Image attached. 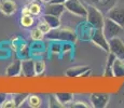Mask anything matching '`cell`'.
Listing matches in <instances>:
<instances>
[{"mask_svg":"<svg viewBox=\"0 0 124 108\" xmlns=\"http://www.w3.org/2000/svg\"><path fill=\"white\" fill-rule=\"evenodd\" d=\"M46 38L53 41H63V42H71L75 43L77 41V33L73 30L65 28V29H51V32L46 33Z\"/></svg>","mask_w":124,"mask_h":108,"instance_id":"obj_1","label":"cell"},{"mask_svg":"<svg viewBox=\"0 0 124 108\" xmlns=\"http://www.w3.org/2000/svg\"><path fill=\"white\" fill-rule=\"evenodd\" d=\"M86 10H87V14H86V21L87 23L91 25L92 28H102L104 27V23H105V16L104 13L97 9L96 7L87 4L86 6Z\"/></svg>","mask_w":124,"mask_h":108,"instance_id":"obj_2","label":"cell"},{"mask_svg":"<svg viewBox=\"0 0 124 108\" xmlns=\"http://www.w3.org/2000/svg\"><path fill=\"white\" fill-rule=\"evenodd\" d=\"M91 40L94 44L99 47L102 51L109 53V42L104 33L102 28H92L91 32Z\"/></svg>","mask_w":124,"mask_h":108,"instance_id":"obj_3","label":"cell"},{"mask_svg":"<svg viewBox=\"0 0 124 108\" xmlns=\"http://www.w3.org/2000/svg\"><path fill=\"white\" fill-rule=\"evenodd\" d=\"M65 9L72 13L73 15H77L79 17H86L87 10L86 7L80 1V0H67L64 3Z\"/></svg>","mask_w":124,"mask_h":108,"instance_id":"obj_4","label":"cell"},{"mask_svg":"<svg viewBox=\"0 0 124 108\" xmlns=\"http://www.w3.org/2000/svg\"><path fill=\"white\" fill-rule=\"evenodd\" d=\"M123 27L120 26L118 23H116L114 21H112L109 17H105V23H104V27H102V30H104V33L106 36L107 39H111V38L118 37V35L122 32Z\"/></svg>","mask_w":124,"mask_h":108,"instance_id":"obj_5","label":"cell"},{"mask_svg":"<svg viewBox=\"0 0 124 108\" xmlns=\"http://www.w3.org/2000/svg\"><path fill=\"white\" fill-rule=\"evenodd\" d=\"M109 52L113 53L118 58L124 61V42L119 37H114L108 40Z\"/></svg>","mask_w":124,"mask_h":108,"instance_id":"obj_6","label":"cell"},{"mask_svg":"<svg viewBox=\"0 0 124 108\" xmlns=\"http://www.w3.org/2000/svg\"><path fill=\"white\" fill-rule=\"evenodd\" d=\"M110 100V96L107 93H93L90 96L91 106L94 108H105L107 107Z\"/></svg>","mask_w":124,"mask_h":108,"instance_id":"obj_7","label":"cell"},{"mask_svg":"<svg viewBox=\"0 0 124 108\" xmlns=\"http://www.w3.org/2000/svg\"><path fill=\"white\" fill-rule=\"evenodd\" d=\"M87 4L96 7L97 9H99L102 13H108V11L111 8H113L116 4L118 0H84Z\"/></svg>","mask_w":124,"mask_h":108,"instance_id":"obj_8","label":"cell"},{"mask_svg":"<svg viewBox=\"0 0 124 108\" xmlns=\"http://www.w3.org/2000/svg\"><path fill=\"white\" fill-rule=\"evenodd\" d=\"M107 17L111 18L124 28V8L122 7L114 6L113 8H111L107 13Z\"/></svg>","mask_w":124,"mask_h":108,"instance_id":"obj_9","label":"cell"},{"mask_svg":"<svg viewBox=\"0 0 124 108\" xmlns=\"http://www.w3.org/2000/svg\"><path fill=\"white\" fill-rule=\"evenodd\" d=\"M22 75L26 78H32L36 76L34 59L27 58L22 61Z\"/></svg>","mask_w":124,"mask_h":108,"instance_id":"obj_10","label":"cell"},{"mask_svg":"<svg viewBox=\"0 0 124 108\" xmlns=\"http://www.w3.org/2000/svg\"><path fill=\"white\" fill-rule=\"evenodd\" d=\"M17 10V6L13 0H0V11L7 16L13 15Z\"/></svg>","mask_w":124,"mask_h":108,"instance_id":"obj_11","label":"cell"},{"mask_svg":"<svg viewBox=\"0 0 124 108\" xmlns=\"http://www.w3.org/2000/svg\"><path fill=\"white\" fill-rule=\"evenodd\" d=\"M65 11V6L62 3H52L49 2L46 6L44 7V14H51V15H55L61 17V15Z\"/></svg>","mask_w":124,"mask_h":108,"instance_id":"obj_12","label":"cell"},{"mask_svg":"<svg viewBox=\"0 0 124 108\" xmlns=\"http://www.w3.org/2000/svg\"><path fill=\"white\" fill-rule=\"evenodd\" d=\"M90 71V67L86 65H83V66H75V67H70L66 70L65 75L68 78H77V77L84 76L86 73Z\"/></svg>","mask_w":124,"mask_h":108,"instance_id":"obj_13","label":"cell"},{"mask_svg":"<svg viewBox=\"0 0 124 108\" xmlns=\"http://www.w3.org/2000/svg\"><path fill=\"white\" fill-rule=\"evenodd\" d=\"M22 74V61L15 59L10 66L7 68L6 75L8 77H17Z\"/></svg>","mask_w":124,"mask_h":108,"instance_id":"obj_14","label":"cell"},{"mask_svg":"<svg viewBox=\"0 0 124 108\" xmlns=\"http://www.w3.org/2000/svg\"><path fill=\"white\" fill-rule=\"evenodd\" d=\"M112 74L113 77L116 78H124V61L116 57L114 59V63L112 66Z\"/></svg>","mask_w":124,"mask_h":108,"instance_id":"obj_15","label":"cell"},{"mask_svg":"<svg viewBox=\"0 0 124 108\" xmlns=\"http://www.w3.org/2000/svg\"><path fill=\"white\" fill-rule=\"evenodd\" d=\"M116 58V56L113 53L109 52L108 53V57H107V63H106V67H105V71H104V76L105 77H113L112 74V66L114 63V59Z\"/></svg>","mask_w":124,"mask_h":108,"instance_id":"obj_16","label":"cell"},{"mask_svg":"<svg viewBox=\"0 0 124 108\" xmlns=\"http://www.w3.org/2000/svg\"><path fill=\"white\" fill-rule=\"evenodd\" d=\"M43 21L49 24V26L52 29H56V28L61 27V20L58 16L51 15V14H44L43 15Z\"/></svg>","mask_w":124,"mask_h":108,"instance_id":"obj_17","label":"cell"},{"mask_svg":"<svg viewBox=\"0 0 124 108\" xmlns=\"http://www.w3.org/2000/svg\"><path fill=\"white\" fill-rule=\"evenodd\" d=\"M55 96H56V98L59 100V103H61V104L63 105L64 107L67 106L69 103H71L73 100V95L71 94V93H69V92L56 93Z\"/></svg>","mask_w":124,"mask_h":108,"instance_id":"obj_18","label":"cell"},{"mask_svg":"<svg viewBox=\"0 0 124 108\" xmlns=\"http://www.w3.org/2000/svg\"><path fill=\"white\" fill-rule=\"evenodd\" d=\"M32 16L34 15H31V14H22V16H21V25H22V27L29 28L34 25L35 20Z\"/></svg>","mask_w":124,"mask_h":108,"instance_id":"obj_19","label":"cell"},{"mask_svg":"<svg viewBox=\"0 0 124 108\" xmlns=\"http://www.w3.org/2000/svg\"><path fill=\"white\" fill-rule=\"evenodd\" d=\"M28 96H29V94H27V93H18V94L12 95V98H13L14 103H15V106L20 107V106H22V104L25 100H27Z\"/></svg>","mask_w":124,"mask_h":108,"instance_id":"obj_20","label":"cell"},{"mask_svg":"<svg viewBox=\"0 0 124 108\" xmlns=\"http://www.w3.org/2000/svg\"><path fill=\"white\" fill-rule=\"evenodd\" d=\"M27 102H28V106L31 108H38L41 106V98L38 95L30 94L27 98Z\"/></svg>","mask_w":124,"mask_h":108,"instance_id":"obj_21","label":"cell"},{"mask_svg":"<svg viewBox=\"0 0 124 108\" xmlns=\"http://www.w3.org/2000/svg\"><path fill=\"white\" fill-rule=\"evenodd\" d=\"M44 36L45 35L38 27L31 29V32H30V37H31V39L35 40V41H40V40H42L44 38Z\"/></svg>","mask_w":124,"mask_h":108,"instance_id":"obj_22","label":"cell"},{"mask_svg":"<svg viewBox=\"0 0 124 108\" xmlns=\"http://www.w3.org/2000/svg\"><path fill=\"white\" fill-rule=\"evenodd\" d=\"M28 9H29L31 15H39L42 11L41 6H40L38 2H31V3L28 6Z\"/></svg>","mask_w":124,"mask_h":108,"instance_id":"obj_23","label":"cell"},{"mask_svg":"<svg viewBox=\"0 0 124 108\" xmlns=\"http://www.w3.org/2000/svg\"><path fill=\"white\" fill-rule=\"evenodd\" d=\"M45 70V63L43 61H35V71L36 76H40L44 73Z\"/></svg>","mask_w":124,"mask_h":108,"instance_id":"obj_24","label":"cell"},{"mask_svg":"<svg viewBox=\"0 0 124 108\" xmlns=\"http://www.w3.org/2000/svg\"><path fill=\"white\" fill-rule=\"evenodd\" d=\"M49 107H51V108H61V107H64V106L61 104V103H59V100L56 98L55 94H53V95H50Z\"/></svg>","mask_w":124,"mask_h":108,"instance_id":"obj_25","label":"cell"},{"mask_svg":"<svg viewBox=\"0 0 124 108\" xmlns=\"http://www.w3.org/2000/svg\"><path fill=\"white\" fill-rule=\"evenodd\" d=\"M37 27L39 28V29H40L42 33H44V35H46V33H49L50 32H51V29H52V28L49 26V24H47L46 22H44L43 20H42V22H40V23L38 24V26H37Z\"/></svg>","mask_w":124,"mask_h":108,"instance_id":"obj_26","label":"cell"},{"mask_svg":"<svg viewBox=\"0 0 124 108\" xmlns=\"http://www.w3.org/2000/svg\"><path fill=\"white\" fill-rule=\"evenodd\" d=\"M68 107H73V108H87L90 107L89 105H86V103L84 102H80V100H78V102H71L69 103V105H67Z\"/></svg>","mask_w":124,"mask_h":108,"instance_id":"obj_27","label":"cell"},{"mask_svg":"<svg viewBox=\"0 0 124 108\" xmlns=\"http://www.w3.org/2000/svg\"><path fill=\"white\" fill-rule=\"evenodd\" d=\"M1 107H3V108H14L16 106H15V103H14L13 98L11 97V98H7V100H4V103L2 104Z\"/></svg>","mask_w":124,"mask_h":108,"instance_id":"obj_28","label":"cell"},{"mask_svg":"<svg viewBox=\"0 0 124 108\" xmlns=\"http://www.w3.org/2000/svg\"><path fill=\"white\" fill-rule=\"evenodd\" d=\"M71 49H72L71 42H64L62 44V52L63 53H68V52L71 51Z\"/></svg>","mask_w":124,"mask_h":108,"instance_id":"obj_29","label":"cell"},{"mask_svg":"<svg viewBox=\"0 0 124 108\" xmlns=\"http://www.w3.org/2000/svg\"><path fill=\"white\" fill-rule=\"evenodd\" d=\"M8 98V94L7 93H3V92H0V107L2 106V104L4 103V100Z\"/></svg>","mask_w":124,"mask_h":108,"instance_id":"obj_30","label":"cell"},{"mask_svg":"<svg viewBox=\"0 0 124 108\" xmlns=\"http://www.w3.org/2000/svg\"><path fill=\"white\" fill-rule=\"evenodd\" d=\"M66 1H67V0H51L50 2H52V3H62V4H64Z\"/></svg>","mask_w":124,"mask_h":108,"instance_id":"obj_31","label":"cell"},{"mask_svg":"<svg viewBox=\"0 0 124 108\" xmlns=\"http://www.w3.org/2000/svg\"><path fill=\"white\" fill-rule=\"evenodd\" d=\"M22 14H30V11H29V9H28V7H25V8L23 9Z\"/></svg>","mask_w":124,"mask_h":108,"instance_id":"obj_32","label":"cell"},{"mask_svg":"<svg viewBox=\"0 0 124 108\" xmlns=\"http://www.w3.org/2000/svg\"><path fill=\"white\" fill-rule=\"evenodd\" d=\"M41 1H42V2H45V3H49L51 0H41Z\"/></svg>","mask_w":124,"mask_h":108,"instance_id":"obj_33","label":"cell"}]
</instances>
